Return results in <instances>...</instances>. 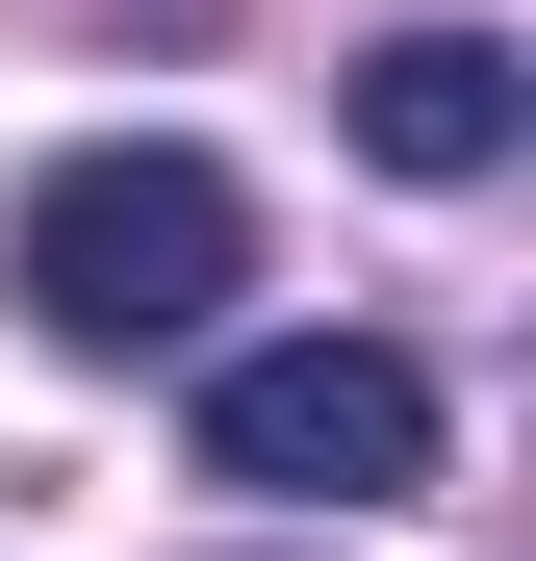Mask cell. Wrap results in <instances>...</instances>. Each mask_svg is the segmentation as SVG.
<instances>
[{
    "label": "cell",
    "instance_id": "3",
    "mask_svg": "<svg viewBox=\"0 0 536 561\" xmlns=\"http://www.w3.org/2000/svg\"><path fill=\"white\" fill-rule=\"evenodd\" d=\"M332 103H357V153H384V179H511V128H536V51H511V26H384Z\"/></svg>",
    "mask_w": 536,
    "mask_h": 561
},
{
    "label": "cell",
    "instance_id": "1",
    "mask_svg": "<svg viewBox=\"0 0 536 561\" xmlns=\"http://www.w3.org/2000/svg\"><path fill=\"white\" fill-rule=\"evenodd\" d=\"M0 280H26L52 357H179V332H230L255 205H230V153H179V128H77V153H26V205H0Z\"/></svg>",
    "mask_w": 536,
    "mask_h": 561
},
{
    "label": "cell",
    "instance_id": "2",
    "mask_svg": "<svg viewBox=\"0 0 536 561\" xmlns=\"http://www.w3.org/2000/svg\"><path fill=\"white\" fill-rule=\"evenodd\" d=\"M205 485H255V511H409L434 485V357L409 332H255V357H205Z\"/></svg>",
    "mask_w": 536,
    "mask_h": 561
}]
</instances>
